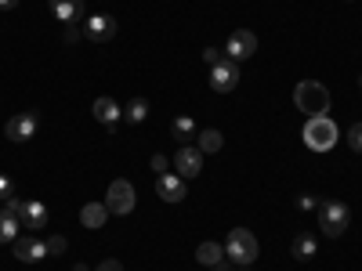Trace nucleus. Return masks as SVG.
Listing matches in <instances>:
<instances>
[{
	"mask_svg": "<svg viewBox=\"0 0 362 271\" xmlns=\"http://www.w3.org/2000/svg\"><path fill=\"white\" fill-rule=\"evenodd\" d=\"M300 134H305V145L312 148V152H329V148L341 141V131L329 116H308Z\"/></svg>",
	"mask_w": 362,
	"mask_h": 271,
	"instance_id": "nucleus-1",
	"label": "nucleus"
},
{
	"mask_svg": "<svg viewBox=\"0 0 362 271\" xmlns=\"http://www.w3.org/2000/svg\"><path fill=\"white\" fill-rule=\"evenodd\" d=\"M351 224V210L344 199H322L319 203V231L326 239H341Z\"/></svg>",
	"mask_w": 362,
	"mask_h": 271,
	"instance_id": "nucleus-2",
	"label": "nucleus"
},
{
	"mask_svg": "<svg viewBox=\"0 0 362 271\" xmlns=\"http://www.w3.org/2000/svg\"><path fill=\"white\" fill-rule=\"evenodd\" d=\"M293 105L305 116H326L329 112V90L319 80H300L293 87Z\"/></svg>",
	"mask_w": 362,
	"mask_h": 271,
	"instance_id": "nucleus-3",
	"label": "nucleus"
},
{
	"mask_svg": "<svg viewBox=\"0 0 362 271\" xmlns=\"http://www.w3.org/2000/svg\"><path fill=\"white\" fill-rule=\"evenodd\" d=\"M225 253H228L232 264L250 267V264L257 260V239H254V231H247V228H232L228 239H225Z\"/></svg>",
	"mask_w": 362,
	"mask_h": 271,
	"instance_id": "nucleus-4",
	"label": "nucleus"
},
{
	"mask_svg": "<svg viewBox=\"0 0 362 271\" xmlns=\"http://www.w3.org/2000/svg\"><path fill=\"white\" fill-rule=\"evenodd\" d=\"M134 203H138L134 185H131V181H124V177H116L112 185H109V192H105V206H109V214L127 217L131 210H134Z\"/></svg>",
	"mask_w": 362,
	"mask_h": 271,
	"instance_id": "nucleus-5",
	"label": "nucleus"
},
{
	"mask_svg": "<svg viewBox=\"0 0 362 271\" xmlns=\"http://www.w3.org/2000/svg\"><path fill=\"white\" fill-rule=\"evenodd\" d=\"M37 127H40V116L33 109H22L4 124V134L11 141H29V138H37Z\"/></svg>",
	"mask_w": 362,
	"mask_h": 271,
	"instance_id": "nucleus-6",
	"label": "nucleus"
},
{
	"mask_svg": "<svg viewBox=\"0 0 362 271\" xmlns=\"http://www.w3.org/2000/svg\"><path fill=\"white\" fill-rule=\"evenodd\" d=\"M235 87H239V62L225 58V62H218L210 69V90H214V95H232Z\"/></svg>",
	"mask_w": 362,
	"mask_h": 271,
	"instance_id": "nucleus-7",
	"label": "nucleus"
},
{
	"mask_svg": "<svg viewBox=\"0 0 362 271\" xmlns=\"http://www.w3.org/2000/svg\"><path fill=\"white\" fill-rule=\"evenodd\" d=\"M254 51H257V37L250 33V29H235V33L228 37V44H225V54L232 58V62H247Z\"/></svg>",
	"mask_w": 362,
	"mask_h": 271,
	"instance_id": "nucleus-8",
	"label": "nucleus"
},
{
	"mask_svg": "<svg viewBox=\"0 0 362 271\" xmlns=\"http://www.w3.org/2000/svg\"><path fill=\"white\" fill-rule=\"evenodd\" d=\"M199 170H203V152L192 145H181L177 156H174V174L189 181V177H199Z\"/></svg>",
	"mask_w": 362,
	"mask_h": 271,
	"instance_id": "nucleus-9",
	"label": "nucleus"
},
{
	"mask_svg": "<svg viewBox=\"0 0 362 271\" xmlns=\"http://www.w3.org/2000/svg\"><path fill=\"white\" fill-rule=\"evenodd\" d=\"M156 195L163 199V203H181L189 192H185V177H177L174 170H167V174H160L156 177Z\"/></svg>",
	"mask_w": 362,
	"mask_h": 271,
	"instance_id": "nucleus-10",
	"label": "nucleus"
},
{
	"mask_svg": "<svg viewBox=\"0 0 362 271\" xmlns=\"http://www.w3.org/2000/svg\"><path fill=\"white\" fill-rule=\"evenodd\" d=\"M15 257L22 260V264H37V260H44L47 257V243H40L37 235H22V239H15Z\"/></svg>",
	"mask_w": 362,
	"mask_h": 271,
	"instance_id": "nucleus-11",
	"label": "nucleus"
},
{
	"mask_svg": "<svg viewBox=\"0 0 362 271\" xmlns=\"http://www.w3.org/2000/svg\"><path fill=\"white\" fill-rule=\"evenodd\" d=\"M83 37L95 40V44H105V40L116 37V22H112L109 15H90V18L83 22Z\"/></svg>",
	"mask_w": 362,
	"mask_h": 271,
	"instance_id": "nucleus-12",
	"label": "nucleus"
},
{
	"mask_svg": "<svg viewBox=\"0 0 362 271\" xmlns=\"http://www.w3.org/2000/svg\"><path fill=\"white\" fill-rule=\"evenodd\" d=\"M90 112H95V119H98V124H105V131H109V134H116V124L124 119V109H119L112 98H95Z\"/></svg>",
	"mask_w": 362,
	"mask_h": 271,
	"instance_id": "nucleus-13",
	"label": "nucleus"
},
{
	"mask_svg": "<svg viewBox=\"0 0 362 271\" xmlns=\"http://www.w3.org/2000/svg\"><path fill=\"white\" fill-rule=\"evenodd\" d=\"M51 15L66 25H76L83 18V0H51Z\"/></svg>",
	"mask_w": 362,
	"mask_h": 271,
	"instance_id": "nucleus-14",
	"label": "nucleus"
},
{
	"mask_svg": "<svg viewBox=\"0 0 362 271\" xmlns=\"http://www.w3.org/2000/svg\"><path fill=\"white\" fill-rule=\"evenodd\" d=\"M196 260H199L203 267H218V264H225V260H228V253H225V246H221V243L206 239V243H199V246H196Z\"/></svg>",
	"mask_w": 362,
	"mask_h": 271,
	"instance_id": "nucleus-15",
	"label": "nucleus"
},
{
	"mask_svg": "<svg viewBox=\"0 0 362 271\" xmlns=\"http://www.w3.org/2000/svg\"><path fill=\"white\" fill-rule=\"evenodd\" d=\"M47 206L44 203H37V199H29L25 203V210H22V228H29V231H40L44 224H47Z\"/></svg>",
	"mask_w": 362,
	"mask_h": 271,
	"instance_id": "nucleus-16",
	"label": "nucleus"
},
{
	"mask_svg": "<svg viewBox=\"0 0 362 271\" xmlns=\"http://www.w3.org/2000/svg\"><path fill=\"white\" fill-rule=\"evenodd\" d=\"M105 221H109V206H105V203H87V206L80 210V224L90 228V231L102 228Z\"/></svg>",
	"mask_w": 362,
	"mask_h": 271,
	"instance_id": "nucleus-17",
	"label": "nucleus"
},
{
	"mask_svg": "<svg viewBox=\"0 0 362 271\" xmlns=\"http://www.w3.org/2000/svg\"><path fill=\"white\" fill-rule=\"evenodd\" d=\"M221 145H225V134H221V131H214V127H206V131H199V134H196V148H199L203 156L221 152Z\"/></svg>",
	"mask_w": 362,
	"mask_h": 271,
	"instance_id": "nucleus-18",
	"label": "nucleus"
},
{
	"mask_svg": "<svg viewBox=\"0 0 362 271\" xmlns=\"http://www.w3.org/2000/svg\"><path fill=\"white\" fill-rule=\"evenodd\" d=\"M319 253V239L312 235V231H297V239H293V257L297 260H312Z\"/></svg>",
	"mask_w": 362,
	"mask_h": 271,
	"instance_id": "nucleus-19",
	"label": "nucleus"
},
{
	"mask_svg": "<svg viewBox=\"0 0 362 271\" xmlns=\"http://www.w3.org/2000/svg\"><path fill=\"white\" fill-rule=\"evenodd\" d=\"M170 134H174L181 145H189V138L199 134V131H196V119H192V116H177L174 124H170Z\"/></svg>",
	"mask_w": 362,
	"mask_h": 271,
	"instance_id": "nucleus-20",
	"label": "nucleus"
},
{
	"mask_svg": "<svg viewBox=\"0 0 362 271\" xmlns=\"http://www.w3.org/2000/svg\"><path fill=\"white\" fill-rule=\"evenodd\" d=\"M18 228H22V221L18 217H11L8 214V210H0V243H15V239H18Z\"/></svg>",
	"mask_w": 362,
	"mask_h": 271,
	"instance_id": "nucleus-21",
	"label": "nucleus"
},
{
	"mask_svg": "<svg viewBox=\"0 0 362 271\" xmlns=\"http://www.w3.org/2000/svg\"><path fill=\"white\" fill-rule=\"evenodd\" d=\"M145 116H148V102L145 98H131L124 105V119H127V124H145Z\"/></svg>",
	"mask_w": 362,
	"mask_h": 271,
	"instance_id": "nucleus-22",
	"label": "nucleus"
},
{
	"mask_svg": "<svg viewBox=\"0 0 362 271\" xmlns=\"http://www.w3.org/2000/svg\"><path fill=\"white\" fill-rule=\"evenodd\" d=\"M66 250H69V239L66 235H51L47 239V257H62Z\"/></svg>",
	"mask_w": 362,
	"mask_h": 271,
	"instance_id": "nucleus-23",
	"label": "nucleus"
},
{
	"mask_svg": "<svg viewBox=\"0 0 362 271\" xmlns=\"http://www.w3.org/2000/svg\"><path fill=\"white\" fill-rule=\"evenodd\" d=\"M225 58H228V54H225V47H206V51H203V62H206L210 69H214L218 62H225Z\"/></svg>",
	"mask_w": 362,
	"mask_h": 271,
	"instance_id": "nucleus-24",
	"label": "nucleus"
},
{
	"mask_svg": "<svg viewBox=\"0 0 362 271\" xmlns=\"http://www.w3.org/2000/svg\"><path fill=\"white\" fill-rule=\"evenodd\" d=\"M348 148H351V152H362V124H351V131H348Z\"/></svg>",
	"mask_w": 362,
	"mask_h": 271,
	"instance_id": "nucleus-25",
	"label": "nucleus"
},
{
	"mask_svg": "<svg viewBox=\"0 0 362 271\" xmlns=\"http://www.w3.org/2000/svg\"><path fill=\"white\" fill-rule=\"evenodd\" d=\"M11 195H15V181H11L8 174H0V199H4V203H8Z\"/></svg>",
	"mask_w": 362,
	"mask_h": 271,
	"instance_id": "nucleus-26",
	"label": "nucleus"
},
{
	"mask_svg": "<svg viewBox=\"0 0 362 271\" xmlns=\"http://www.w3.org/2000/svg\"><path fill=\"white\" fill-rule=\"evenodd\" d=\"M148 167H153V174H156V177H160V174H167V170H170V159H167V156H160V152H156V156H153V163H148Z\"/></svg>",
	"mask_w": 362,
	"mask_h": 271,
	"instance_id": "nucleus-27",
	"label": "nucleus"
},
{
	"mask_svg": "<svg viewBox=\"0 0 362 271\" xmlns=\"http://www.w3.org/2000/svg\"><path fill=\"white\" fill-rule=\"evenodd\" d=\"M4 210H8V214H11V217H18V221H22V210H25V203H22V199H15V195H11V199H8V206H4Z\"/></svg>",
	"mask_w": 362,
	"mask_h": 271,
	"instance_id": "nucleus-28",
	"label": "nucleus"
},
{
	"mask_svg": "<svg viewBox=\"0 0 362 271\" xmlns=\"http://www.w3.org/2000/svg\"><path fill=\"white\" fill-rule=\"evenodd\" d=\"M297 210H319V199L315 195H297Z\"/></svg>",
	"mask_w": 362,
	"mask_h": 271,
	"instance_id": "nucleus-29",
	"label": "nucleus"
},
{
	"mask_svg": "<svg viewBox=\"0 0 362 271\" xmlns=\"http://www.w3.org/2000/svg\"><path fill=\"white\" fill-rule=\"evenodd\" d=\"M95 271H124V264H119L116 257H109V260H102V264H98Z\"/></svg>",
	"mask_w": 362,
	"mask_h": 271,
	"instance_id": "nucleus-30",
	"label": "nucleus"
},
{
	"mask_svg": "<svg viewBox=\"0 0 362 271\" xmlns=\"http://www.w3.org/2000/svg\"><path fill=\"white\" fill-rule=\"evenodd\" d=\"M62 40H66V44H76V40H80V29H76V25H66V33H62Z\"/></svg>",
	"mask_w": 362,
	"mask_h": 271,
	"instance_id": "nucleus-31",
	"label": "nucleus"
},
{
	"mask_svg": "<svg viewBox=\"0 0 362 271\" xmlns=\"http://www.w3.org/2000/svg\"><path fill=\"white\" fill-rule=\"evenodd\" d=\"M11 8H18V0H0V11H11Z\"/></svg>",
	"mask_w": 362,
	"mask_h": 271,
	"instance_id": "nucleus-32",
	"label": "nucleus"
},
{
	"mask_svg": "<svg viewBox=\"0 0 362 271\" xmlns=\"http://www.w3.org/2000/svg\"><path fill=\"white\" fill-rule=\"evenodd\" d=\"M73 271H90V267H87V264H76V267H73Z\"/></svg>",
	"mask_w": 362,
	"mask_h": 271,
	"instance_id": "nucleus-33",
	"label": "nucleus"
},
{
	"mask_svg": "<svg viewBox=\"0 0 362 271\" xmlns=\"http://www.w3.org/2000/svg\"><path fill=\"white\" fill-rule=\"evenodd\" d=\"M239 271H250V267H239Z\"/></svg>",
	"mask_w": 362,
	"mask_h": 271,
	"instance_id": "nucleus-34",
	"label": "nucleus"
}]
</instances>
